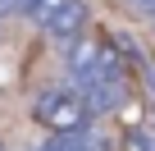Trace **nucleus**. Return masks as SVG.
I'll return each mask as SVG.
<instances>
[{
  "label": "nucleus",
  "instance_id": "obj_1",
  "mask_svg": "<svg viewBox=\"0 0 155 151\" xmlns=\"http://www.w3.org/2000/svg\"><path fill=\"white\" fill-rule=\"evenodd\" d=\"M32 119L50 133V137H59V133H82V128H91V115H87V105H82V96H78L73 87H46L37 101H32Z\"/></svg>",
  "mask_w": 155,
  "mask_h": 151
},
{
  "label": "nucleus",
  "instance_id": "obj_2",
  "mask_svg": "<svg viewBox=\"0 0 155 151\" xmlns=\"http://www.w3.org/2000/svg\"><path fill=\"white\" fill-rule=\"evenodd\" d=\"M64 69H68L73 87L96 83V78H119V73H123L119 55H114L105 41H96V37H73L68 50H64Z\"/></svg>",
  "mask_w": 155,
  "mask_h": 151
},
{
  "label": "nucleus",
  "instance_id": "obj_3",
  "mask_svg": "<svg viewBox=\"0 0 155 151\" xmlns=\"http://www.w3.org/2000/svg\"><path fill=\"white\" fill-rule=\"evenodd\" d=\"M32 19L46 28V37L73 41L78 32L87 28V5H82V0H41V5L32 9Z\"/></svg>",
  "mask_w": 155,
  "mask_h": 151
},
{
  "label": "nucleus",
  "instance_id": "obj_4",
  "mask_svg": "<svg viewBox=\"0 0 155 151\" xmlns=\"http://www.w3.org/2000/svg\"><path fill=\"white\" fill-rule=\"evenodd\" d=\"M73 92L82 96L87 115L96 119V115H110V110H119V105H123L128 83H123V73H119V78H96V83H82V87H73Z\"/></svg>",
  "mask_w": 155,
  "mask_h": 151
},
{
  "label": "nucleus",
  "instance_id": "obj_5",
  "mask_svg": "<svg viewBox=\"0 0 155 151\" xmlns=\"http://www.w3.org/2000/svg\"><path fill=\"white\" fill-rule=\"evenodd\" d=\"M41 0H0V14H32Z\"/></svg>",
  "mask_w": 155,
  "mask_h": 151
},
{
  "label": "nucleus",
  "instance_id": "obj_6",
  "mask_svg": "<svg viewBox=\"0 0 155 151\" xmlns=\"http://www.w3.org/2000/svg\"><path fill=\"white\" fill-rule=\"evenodd\" d=\"M132 5H137L141 14H150V19H155V0H132Z\"/></svg>",
  "mask_w": 155,
  "mask_h": 151
},
{
  "label": "nucleus",
  "instance_id": "obj_7",
  "mask_svg": "<svg viewBox=\"0 0 155 151\" xmlns=\"http://www.w3.org/2000/svg\"><path fill=\"white\" fill-rule=\"evenodd\" d=\"M0 151H5V146H0Z\"/></svg>",
  "mask_w": 155,
  "mask_h": 151
},
{
  "label": "nucleus",
  "instance_id": "obj_8",
  "mask_svg": "<svg viewBox=\"0 0 155 151\" xmlns=\"http://www.w3.org/2000/svg\"><path fill=\"white\" fill-rule=\"evenodd\" d=\"M150 23H155V19H150Z\"/></svg>",
  "mask_w": 155,
  "mask_h": 151
}]
</instances>
